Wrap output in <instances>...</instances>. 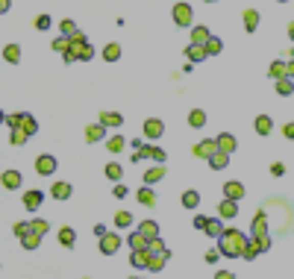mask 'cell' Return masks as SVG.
I'll return each instance as SVG.
<instances>
[{
	"instance_id": "6da1fadb",
	"label": "cell",
	"mask_w": 294,
	"mask_h": 279,
	"mask_svg": "<svg viewBox=\"0 0 294 279\" xmlns=\"http://www.w3.org/2000/svg\"><path fill=\"white\" fill-rule=\"evenodd\" d=\"M244 244H247V235L241 229H223V235L218 238V247H221V253L227 259H241Z\"/></svg>"
},
{
	"instance_id": "7a4b0ae2",
	"label": "cell",
	"mask_w": 294,
	"mask_h": 279,
	"mask_svg": "<svg viewBox=\"0 0 294 279\" xmlns=\"http://www.w3.org/2000/svg\"><path fill=\"white\" fill-rule=\"evenodd\" d=\"M92 56H94L92 44H88V41H85V35L77 30V33L71 35V50H68V53H62V59H65V62H77V59H80V62H88Z\"/></svg>"
},
{
	"instance_id": "3957f363",
	"label": "cell",
	"mask_w": 294,
	"mask_h": 279,
	"mask_svg": "<svg viewBox=\"0 0 294 279\" xmlns=\"http://www.w3.org/2000/svg\"><path fill=\"white\" fill-rule=\"evenodd\" d=\"M171 15H174L176 27H191V24H194V9H191L188 3H176Z\"/></svg>"
},
{
	"instance_id": "277c9868",
	"label": "cell",
	"mask_w": 294,
	"mask_h": 279,
	"mask_svg": "<svg viewBox=\"0 0 294 279\" xmlns=\"http://www.w3.org/2000/svg\"><path fill=\"white\" fill-rule=\"evenodd\" d=\"M121 244H124V238L115 235V232L100 235V253H103V256H115L118 250H121Z\"/></svg>"
},
{
	"instance_id": "5b68a950",
	"label": "cell",
	"mask_w": 294,
	"mask_h": 279,
	"mask_svg": "<svg viewBox=\"0 0 294 279\" xmlns=\"http://www.w3.org/2000/svg\"><path fill=\"white\" fill-rule=\"evenodd\" d=\"M162 132H165V124L159 118H147V121H144V138L156 141V138H162Z\"/></svg>"
},
{
	"instance_id": "8992f818",
	"label": "cell",
	"mask_w": 294,
	"mask_h": 279,
	"mask_svg": "<svg viewBox=\"0 0 294 279\" xmlns=\"http://www.w3.org/2000/svg\"><path fill=\"white\" fill-rule=\"evenodd\" d=\"M215 150H218V138H206V141H200V144L191 147V153H194L197 159H209Z\"/></svg>"
},
{
	"instance_id": "52a82bcc",
	"label": "cell",
	"mask_w": 294,
	"mask_h": 279,
	"mask_svg": "<svg viewBox=\"0 0 294 279\" xmlns=\"http://www.w3.org/2000/svg\"><path fill=\"white\" fill-rule=\"evenodd\" d=\"M53 171H56V159L53 156H38L35 159V174L38 176H50Z\"/></svg>"
},
{
	"instance_id": "ba28073f",
	"label": "cell",
	"mask_w": 294,
	"mask_h": 279,
	"mask_svg": "<svg viewBox=\"0 0 294 279\" xmlns=\"http://www.w3.org/2000/svg\"><path fill=\"white\" fill-rule=\"evenodd\" d=\"M218 215H221V218H227V221H230V218H235V215H238V200L223 197L221 203H218Z\"/></svg>"
},
{
	"instance_id": "9c48e42d",
	"label": "cell",
	"mask_w": 294,
	"mask_h": 279,
	"mask_svg": "<svg viewBox=\"0 0 294 279\" xmlns=\"http://www.w3.org/2000/svg\"><path fill=\"white\" fill-rule=\"evenodd\" d=\"M129 265L139 270H147V265H150V250H132L129 253Z\"/></svg>"
},
{
	"instance_id": "30bf717a",
	"label": "cell",
	"mask_w": 294,
	"mask_h": 279,
	"mask_svg": "<svg viewBox=\"0 0 294 279\" xmlns=\"http://www.w3.org/2000/svg\"><path fill=\"white\" fill-rule=\"evenodd\" d=\"M106 138V124L100 121V124H92V127H85V141L88 144H97V141Z\"/></svg>"
},
{
	"instance_id": "8fae6325",
	"label": "cell",
	"mask_w": 294,
	"mask_h": 279,
	"mask_svg": "<svg viewBox=\"0 0 294 279\" xmlns=\"http://www.w3.org/2000/svg\"><path fill=\"white\" fill-rule=\"evenodd\" d=\"M41 200H44V194H41L38 188H35V191H27V194H24V209H27V212H35L38 206H41Z\"/></svg>"
},
{
	"instance_id": "7c38bea8",
	"label": "cell",
	"mask_w": 294,
	"mask_h": 279,
	"mask_svg": "<svg viewBox=\"0 0 294 279\" xmlns=\"http://www.w3.org/2000/svg\"><path fill=\"white\" fill-rule=\"evenodd\" d=\"M168 259H171V253H168V250H162V253H150V265H147V270L159 273V270L168 265Z\"/></svg>"
},
{
	"instance_id": "4fadbf2b",
	"label": "cell",
	"mask_w": 294,
	"mask_h": 279,
	"mask_svg": "<svg viewBox=\"0 0 294 279\" xmlns=\"http://www.w3.org/2000/svg\"><path fill=\"white\" fill-rule=\"evenodd\" d=\"M0 182H3L6 191H15V188H21V174H18V171H3Z\"/></svg>"
},
{
	"instance_id": "5bb4252c",
	"label": "cell",
	"mask_w": 294,
	"mask_h": 279,
	"mask_svg": "<svg viewBox=\"0 0 294 279\" xmlns=\"http://www.w3.org/2000/svg\"><path fill=\"white\" fill-rule=\"evenodd\" d=\"M147 247H150V238L141 232V229L129 232V250H147Z\"/></svg>"
},
{
	"instance_id": "9a60e30c",
	"label": "cell",
	"mask_w": 294,
	"mask_h": 279,
	"mask_svg": "<svg viewBox=\"0 0 294 279\" xmlns=\"http://www.w3.org/2000/svg\"><path fill=\"white\" fill-rule=\"evenodd\" d=\"M209 165H212V168H215V171H223V168L230 165V153H227V150H221V147H218V150H215V153H212V156H209Z\"/></svg>"
},
{
	"instance_id": "2e32d148",
	"label": "cell",
	"mask_w": 294,
	"mask_h": 279,
	"mask_svg": "<svg viewBox=\"0 0 294 279\" xmlns=\"http://www.w3.org/2000/svg\"><path fill=\"white\" fill-rule=\"evenodd\" d=\"M268 77H274V80H280V77H288V59H277V62H270Z\"/></svg>"
},
{
	"instance_id": "e0dca14e",
	"label": "cell",
	"mask_w": 294,
	"mask_h": 279,
	"mask_svg": "<svg viewBox=\"0 0 294 279\" xmlns=\"http://www.w3.org/2000/svg\"><path fill=\"white\" fill-rule=\"evenodd\" d=\"M259 235H268V215L265 212H256V218H253V238Z\"/></svg>"
},
{
	"instance_id": "ac0fdd59",
	"label": "cell",
	"mask_w": 294,
	"mask_h": 279,
	"mask_svg": "<svg viewBox=\"0 0 294 279\" xmlns=\"http://www.w3.org/2000/svg\"><path fill=\"white\" fill-rule=\"evenodd\" d=\"M186 56H188V62H203L209 53H206V44H194V41H191L186 50Z\"/></svg>"
},
{
	"instance_id": "d6986e66",
	"label": "cell",
	"mask_w": 294,
	"mask_h": 279,
	"mask_svg": "<svg viewBox=\"0 0 294 279\" xmlns=\"http://www.w3.org/2000/svg\"><path fill=\"white\" fill-rule=\"evenodd\" d=\"M135 197H139V203H141V206H147V209H153V206H156V194H153L150 185L139 188V191H135Z\"/></svg>"
},
{
	"instance_id": "ffe728a7",
	"label": "cell",
	"mask_w": 294,
	"mask_h": 279,
	"mask_svg": "<svg viewBox=\"0 0 294 279\" xmlns=\"http://www.w3.org/2000/svg\"><path fill=\"white\" fill-rule=\"evenodd\" d=\"M277 94H280V97H291L294 94V80L291 77H280V80H277Z\"/></svg>"
},
{
	"instance_id": "44dd1931",
	"label": "cell",
	"mask_w": 294,
	"mask_h": 279,
	"mask_svg": "<svg viewBox=\"0 0 294 279\" xmlns=\"http://www.w3.org/2000/svg\"><path fill=\"white\" fill-rule=\"evenodd\" d=\"M59 244L62 247H74L77 244V232H74V229H71V226H62V229H59Z\"/></svg>"
},
{
	"instance_id": "7402d4cb",
	"label": "cell",
	"mask_w": 294,
	"mask_h": 279,
	"mask_svg": "<svg viewBox=\"0 0 294 279\" xmlns=\"http://www.w3.org/2000/svg\"><path fill=\"white\" fill-rule=\"evenodd\" d=\"M27 141H30V132H27V129H24V127H12L9 144H15V147H18V144H27Z\"/></svg>"
},
{
	"instance_id": "603a6c76",
	"label": "cell",
	"mask_w": 294,
	"mask_h": 279,
	"mask_svg": "<svg viewBox=\"0 0 294 279\" xmlns=\"http://www.w3.org/2000/svg\"><path fill=\"white\" fill-rule=\"evenodd\" d=\"M188 127H194V129L206 127V112H203V109H191V112H188Z\"/></svg>"
},
{
	"instance_id": "cb8c5ba5",
	"label": "cell",
	"mask_w": 294,
	"mask_h": 279,
	"mask_svg": "<svg viewBox=\"0 0 294 279\" xmlns=\"http://www.w3.org/2000/svg\"><path fill=\"white\" fill-rule=\"evenodd\" d=\"M223 197L241 200L244 197V185H241V182H227V185H223Z\"/></svg>"
},
{
	"instance_id": "d4e9b609",
	"label": "cell",
	"mask_w": 294,
	"mask_h": 279,
	"mask_svg": "<svg viewBox=\"0 0 294 279\" xmlns=\"http://www.w3.org/2000/svg\"><path fill=\"white\" fill-rule=\"evenodd\" d=\"M253 129H256L259 135H270V129H274V124H270V115H259L256 124H253Z\"/></svg>"
},
{
	"instance_id": "484cf974",
	"label": "cell",
	"mask_w": 294,
	"mask_h": 279,
	"mask_svg": "<svg viewBox=\"0 0 294 279\" xmlns=\"http://www.w3.org/2000/svg\"><path fill=\"white\" fill-rule=\"evenodd\" d=\"M165 176V168H162V162L156 165V168H150V171H144V185H153V182H159Z\"/></svg>"
},
{
	"instance_id": "4316f807",
	"label": "cell",
	"mask_w": 294,
	"mask_h": 279,
	"mask_svg": "<svg viewBox=\"0 0 294 279\" xmlns=\"http://www.w3.org/2000/svg\"><path fill=\"white\" fill-rule=\"evenodd\" d=\"M259 27V12L256 9H244V30L247 33H256Z\"/></svg>"
},
{
	"instance_id": "83f0119b",
	"label": "cell",
	"mask_w": 294,
	"mask_h": 279,
	"mask_svg": "<svg viewBox=\"0 0 294 279\" xmlns=\"http://www.w3.org/2000/svg\"><path fill=\"white\" fill-rule=\"evenodd\" d=\"M50 194H53L56 200H68L71 197V182H53Z\"/></svg>"
},
{
	"instance_id": "f1b7e54d",
	"label": "cell",
	"mask_w": 294,
	"mask_h": 279,
	"mask_svg": "<svg viewBox=\"0 0 294 279\" xmlns=\"http://www.w3.org/2000/svg\"><path fill=\"white\" fill-rule=\"evenodd\" d=\"M218 147H221V150H227V153H233L235 147H238V144H235V135H230V132H221V135H218Z\"/></svg>"
},
{
	"instance_id": "f546056e",
	"label": "cell",
	"mask_w": 294,
	"mask_h": 279,
	"mask_svg": "<svg viewBox=\"0 0 294 279\" xmlns=\"http://www.w3.org/2000/svg\"><path fill=\"white\" fill-rule=\"evenodd\" d=\"M209 38H212V33L206 27H194V30H191V41H194V44H206Z\"/></svg>"
},
{
	"instance_id": "4dcf8cb0",
	"label": "cell",
	"mask_w": 294,
	"mask_h": 279,
	"mask_svg": "<svg viewBox=\"0 0 294 279\" xmlns=\"http://www.w3.org/2000/svg\"><path fill=\"white\" fill-rule=\"evenodd\" d=\"M3 59L12 62V65H15V62H21V47H18V44H6V47H3Z\"/></svg>"
},
{
	"instance_id": "1f68e13d",
	"label": "cell",
	"mask_w": 294,
	"mask_h": 279,
	"mask_svg": "<svg viewBox=\"0 0 294 279\" xmlns=\"http://www.w3.org/2000/svg\"><path fill=\"white\" fill-rule=\"evenodd\" d=\"M203 232L209 235V238H215V241H218V238L223 235V226H221V221H215V218H212V221L206 223V229H203Z\"/></svg>"
},
{
	"instance_id": "d6a6232c",
	"label": "cell",
	"mask_w": 294,
	"mask_h": 279,
	"mask_svg": "<svg viewBox=\"0 0 294 279\" xmlns=\"http://www.w3.org/2000/svg\"><path fill=\"white\" fill-rule=\"evenodd\" d=\"M259 253H262V250H259V241L253 238V241H247V244H244V253H241V259H247V262H253V259H256Z\"/></svg>"
},
{
	"instance_id": "836d02e7",
	"label": "cell",
	"mask_w": 294,
	"mask_h": 279,
	"mask_svg": "<svg viewBox=\"0 0 294 279\" xmlns=\"http://www.w3.org/2000/svg\"><path fill=\"white\" fill-rule=\"evenodd\" d=\"M103 59H106V62H118V59H121V44H115V41H112V44H106L103 47Z\"/></svg>"
},
{
	"instance_id": "e575fe53",
	"label": "cell",
	"mask_w": 294,
	"mask_h": 279,
	"mask_svg": "<svg viewBox=\"0 0 294 279\" xmlns=\"http://www.w3.org/2000/svg\"><path fill=\"white\" fill-rule=\"evenodd\" d=\"M221 50H223V41L218 38V35H212L209 41H206V53H209V56H218Z\"/></svg>"
},
{
	"instance_id": "d590c367",
	"label": "cell",
	"mask_w": 294,
	"mask_h": 279,
	"mask_svg": "<svg viewBox=\"0 0 294 279\" xmlns=\"http://www.w3.org/2000/svg\"><path fill=\"white\" fill-rule=\"evenodd\" d=\"M197 203H200V194L188 188L186 194H183V206H186V209H197Z\"/></svg>"
},
{
	"instance_id": "8d00e7d4",
	"label": "cell",
	"mask_w": 294,
	"mask_h": 279,
	"mask_svg": "<svg viewBox=\"0 0 294 279\" xmlns=\"http://www.w3.org/2000/svg\"><path fill=\"white\" fill-rule=\"evenodd\" d=\"M100 121H103L106 127H121V124H124V118L118 115V112H103V115H100Z\"/></svg>"
},
{
	"instance_id": "74e56055",
	"label": "cell",
	"mask_w": 294,
	"mask_h": 279,
	"mask_svg": "<svg viewBox=\"0 0 294 279\" xmlns=\"http://www.w3.org/2000/svg\"><path fill=\"white\" fill-rule=\"evenodd\" d=\"M21 244L27 247V250H35V247L41 244V235H35L33 229H30V232H27V235H24V238H21Z\"/></svg>"
},
{
	"instance_id": "f35d334b",
	"label": "cell",
	"mask_w": 294,
	"mask_h": 279,
	"mask_svg": "<svg viewBox=\"0 0 294 279\" xmlns=\"http://www.w3.org/2000/svg\"><path fill=\"white\" fill-rule=\"evenodd\" d=\"M115 226H121V229H127V226H132V215H129L127 209H121L115 215Z\"/></svg>"
},
{
	"instance_id": "ab89813d",
	"label": "cell",
	"mask_w": 294,
	"mask_h": 279,
	"mask_svg": "<svg viewBox=\"0 0 294 279\" xmlns=\"http://www.w3.org/2000/svg\"><path fill=\"white\" fill-rule=\"evenodd\" d=\"M30 226H33V232H35V235H41V238H44L47 229H50V223H47L44 218H35V221H30Z\"/></svg>"
},
{
	"instance_id": "60d3db41",
	"label": "cell",
	"mask_w": 294,
	"mask_h": 279,
	"mask_svg": "<svg viewBox=\"0 0 294 279\" xmlns=\"http://www.w3.org/2000/svg\"><path fill=\"white\" fill-rule=\"evenodd\" d=\"M21 127L30 132V135H35V129H38V124H35L33 115H27V112H21Z\"/></svg>"
},
{
	"instance_id": "b9f144b4",
	"label": "cell",
	"mask_w": 294,
	"mask_h": 279,
	"mask_svg": "<svg viewBox=\"0 0 294 279\" xmlns=\"http://www.w3.org/2000/svg\"><path fill=\"white\" fill-rule=\"evenodd\" d=\"M124 144H127V141L121 138V135H112V138L106 141V150H109V153H121V150H124Z\"/></svg>"
},
{
	"instance_id": "7bdbcfd3",
	"label": "cell",
	"mask_w": 294,
	"mask_h": 279,
	"mask_svg": "<svg viewBox=\"0 0 294 279\" xmlns=\"http://www.w3.org/2000/svg\"><path fill=\"white\" fill-rule=\"evenodd\" d=\"M139 229L147 235V238H156V235H159V226H156L153 221H141V223H139Z\"/></svg>"
},
{
	"instance_id": "ee69618b",
	"label": "cell",
	"mask_w": 294,
	"mask_h": 279,
	"mask_svg": "<svg viewBox=\"0 0 294 279\" xmlns=\"http://www.w3.org/2000/svg\"><path fill=\"white\" fill-rule=\"evenodd\" d=\"M30 229H33V226H30V221H18L15 226H12V232H15V238H18V241H21V238L30 232Z\"/></svg>"
},
{
	"instance_id": "f6af8a7d",
	"label": "cell",
	"mask_w": 294,
	"mask_h": 279,
	"mask_svg": "<svg viewBox=\"0 0 294 279\" xmlns=\"http://www.w3.org/2000/svg\"><path fill=\"white\" fill-rule=\"evenodd\" d=\"M121 174H124V168H121V165H115V162L106 165V176H109V179H115V182H118V179H121Z\"/></svg>"
},
{
	"instance_id": "bcb514c9",
	"label": "cell",
	"mask_w": 294,
	"mask_h": 279,
	"mask_svg": "<svg viewBox=\"0 0 294 279\" xmlns=\"http://www.w3.org/2000/svg\"><path fill=\"white\" fill-rule=\"evenodd\" d=\"M59 33H62V35H74V33H77V24L71 21V18H65V21L59 24Z\"/></svg>"
},
{
	"instance_id": "7dc6e473",
	"label": "cell",
	"mask_w": 294,
	"mask_h": 279,
	"mask_svg": "<svg viewBox=\"0 0 294 279\" xmlns=\"http://www.w3.org/2000/svg\"><path fill=\"white\" fill-rule=\"evenodd\" d=\"M147 250H150V253H162V250H168V247H165V241L156 235V238H150V247H147Z\"/></svg>"
},
{
	"instance_id": "c3c4849f",
	"label": "cell",
	"mask_w": 294,
	"mask_h": 279,
	"mask_svg": "<svg viewBox=\"0 0 294 279\" xmlns=\"http://www.w3.org/2000/svg\"><path fill=\"white\" fill-rule=\"evenodd\" d=\"M50 15H38V18H35V30H50Z\"/></svg>"
},
{
	"instance_id": "681fc988",
	"label": "cell",
	"mask_w": 294,
	"mask_h": 279,
	"mask_svg": "<svg viewBox=\"0 0 294 279\" xmlns=\"http://www.w3.org/2000/svg\"><path fill=\"white\" fill-rule=\"evenodd\" d=\"M256 241H259V250H262V253H268L270 250V235H259Z\"/></svg>"
},
{
	"instance_id": "f907efd6",
	"label": "cell",
	"mask_w": 294,
	"mask_h": 279,
	"mask_svg": "<svg viewBox=\"0 0 294 279\" xmlns=\"http://www.w3.org/2000/svg\"><path fill=\"white\" fill-rule=\"evenodd\" d=\"M3 121H6V127H21V112H18V115H6V118H3Z\"/></svg>"
},
{
	"instance_id": "816d5d0a",
	"label": "cell",
	"mask_w": 294,
	"mask_h": 279,
	"mask_svg": "<svg viewBox=\"0 0 294 279\" xmlns=\"http://www.w3.org/2000/svg\"><path fill=\"white\" fill-rule=\"evenodd\" d=\"M112 194H115L118 200H124V197H127V194H129V188H127V185H121V182H118V185H115V191H112Z\"/></svg>"
},
{
	"instance_id": "f5cc1de1",
	"label": "cell",
	"mask_w": 294,
	"mask_h": 279,
	"mask_svg": "<svg viewBox=\"0 0 294 279\" xmlns=\"http://www.w3.org/2000/svg\"><path fill=\"white\" fill-rule=\"evenodd\" d=\"M270 174H274V176H282V174H285V165H282V162H274V165H270Z\"/></svg>"
},
{
	"instance_id": "db71d44e",
	"label": "cell",
	"mask_w": 294,
	"mask_h": 279,
	"mask_svg": "<svg viewBox=\"0 0 294 279\" xmlns=\"http://www.w3.org/2000/svg\"><path fill=\"white\" fill-rule=\"evenodd\" d=\"M206 223H209V218L197 215V218H194V229H206Z\"/></svg>"
},
{
	"instance_id": "11a10c76",
	"label": "cell",
	"mask_w": 294,
	"mask_h": 279,
	"mask_svg": "<svg viewBox=\"0 0 294 279\" xmlns=\"http://www.w3.org/2000/svg\"><path fill=\"white\" fill-rule=\"evenodd\" d=\"M282 135L288 141H294V124H285V127H282Z\"/></svg>"
},
{
	"instance_id": "9f6ffc18",
	"label": "cell",
	"mask_w": 294,
	"mask_h": 279,
	"mask_svg": "<svg viewBox=\"0 0 294 279\" xmlns=\"http://www.w3.org/2000/svg\"><path fill=\"white\" fill-rule=\"evenodd\" d=\"M150 159H156V162H165V150L162 147H153V156Z\"/></svg>"
},
{
	"instance_id": "6f0895ef",
	"label": "cell",
	"mask_w": 294,
	"mask_h": 279,
	"mask_svg": "<svg viewBox=\"0 0 294 279\" xmlns=\"http://www.w3.org/2000/svg\"><path fill=\"white\" fill-rule=\"evenodd\" d=\"M218 256H221V247H218V250H209V253H206V262H218Z\"/></svg>"
},
{
	"instance_id": "680465c9",
	"label": "cell",
	"mask_w": 294,
	"mask_h": 279,
	"mask_svg": "<svg viewBox=\"0 0 294 279\" xmlns=\"http://www.w3.org/2000/svg\"><path fill=\"white\" fill-rule=\"evenodd\" d=\"M94 235H97V238H100V235H106V226H103V223H97V226H94Z\"/></svg>"
},
{
	"instance_id": "91938a15",
	"label": "cell",
	"mask_w": 294,
	"mask_h": 279,
	"mask_svg": "<svg viewBox=\"0 0 294 279\" xmlns=\"http://www.w3.org/2000/svg\"><path fill=\"white\" fill-rule=\"evenodd\" d=\"M0 12H9V0H0Z\"/></svg>"
},
{
	"instance_id": "94428289",
	"label": "cell",
	"mask_w": 294,
	"mask_h": 279,
	"mask_svg": "<svg viewBox=\"0 0 294 279\" xmlns=\"http://www.w3.org/2000/svg\"><path fill=\"white\" fill-rule=\"evenodd\" d=\"M288 77H294V59H288Z\"/></svg>"
},
{
	"instance_id": "6125c7cd",
	"label": "cell",
	"mask_w": 294,
	"mask_h": 279,
	"mask_svg": "<svg viewBox=\"0 0 294 279\" xmlns=\"http://www.w3.org/2000/svg\"><path fill=\"white\" fill-rule=\"evenodd\" d=\"M288 38H291V41H294V21L288 24Z\"/></svg>"
},
{
	"instance_id": "be15d7a7",
	"label": "cell",
	"mask_w": 294,
	"mask_h": 279,
	"mask_svg": "<svg viewBox=\"0 0 294 279\" xmlns=\"http://www.w3.org/2000/svg\"><path fill=\"white\" fill-rule=\"evenodd\" d=\"M280 3H288V0H280Z\"/></svg>"
},
{
	"instance_id": "e7e4bbea",
	"label": "cell",
	"mask_w": 294,
	"mask_h": 279,
	"mask_svg": "<svg viewBox=\"0 0 294 279\" xmlns=\"http://www.w3.org/2000/svg\"><path fill=\"white\" fill-rule=\"evenodd\" d=\"M206 3H215V0H206Z\"/></svg>"
}]
</instances>
